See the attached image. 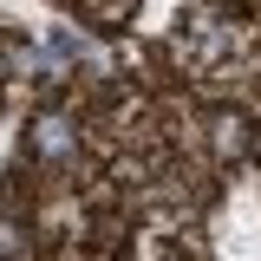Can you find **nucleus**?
<instances>
[{"instance_id":"obj_2","label":"nucleus","mask_w":261,"mask_h":261,"mask_svg":"<svg viewBox=\"0 0 261 261\" xmlns=\"http://www.w3.org/2000/svg\"><path fill=\"white\" fill-rule=\"evenodd\" d=\"M242 118H222V124H216V150H242V144H248V137H242Z\"/></svg>"},{"instance_id":"obj_1","label":"nucleus","mask_w":261,"mask_h":261,"mask_svg":"<svg viewBox=\"0 0 261 261\" xmlns=\"http://www.w3.org/2000/svg\"><path fill=\"white\" fill-rule=\"evenodd\" d=\"M65 144H72V137H65V124H59V118H46V124H39V150H46V157H59Z\"/></svg>"}]
</instances>
